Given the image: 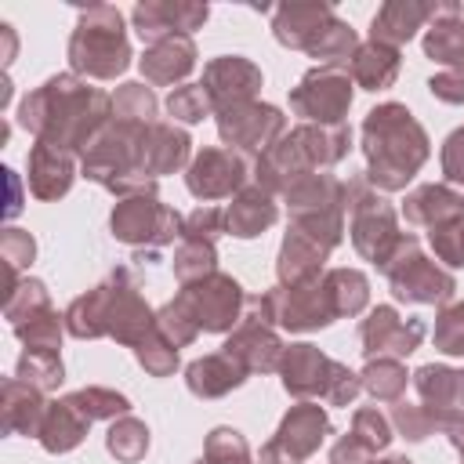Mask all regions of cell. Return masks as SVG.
Segmentation results:
<instances>
[{"label": "cell", "mask_w": 464, "mask_h": 464, "mask_svg": "<svg viewBox=\"0 0 464 464\" xmlns=\"http://www.w3.org/2000/svg\"><path fill=\"white\" fill-rule=\"evenodd\" d=\"M112 98L87 87L76 72H58L18 105V123L36 138L65 152H87V145L105 130Z\"/></svg>", "instance_id": "6da1fadb"}, {"label": "cell", "mask_w": 464, "mask_h": 464, "mask_svg": "<svg viewBox=\"0 0 464 464\" xmlns=\"http://www.w3.org/2000/svg\"><path fill=\"white\" fill-rule=\"evenodd\" d=\"M203 91L214 102V112L254 102V94L261 91V69L250 58L239 54H221L214 62H207L203 69Z\"/></svg>", "instance_id": "44dd1931"}, {"label": "cell", "mask_w": 464, "mask_h": 464, "mask_svg": "<svg viewBox=\"0 0 464 464\" xmlns=\"http://www.w3.org/2000/svg\"><path fill=\"white\" fill-rule=\"evenodd\" d=\"M435 348L446 355H464V301L450 304L435 319Z\"/></svg>", "instance_id": "681fc988"}, {"label": "cell", "mask_w": 464, "mask_h": 464, "mask_svg": "<svg viewBox=\"0 0 464 464\" xmlns=\"http://www.w3.org/2000/svg\"><path fill=\"white\" fill-rule=\"evenodd\" d=\"M446 435H450V442H453V450H457V453L464 457V420H460V424H453V428H450Z\"/></svg>", "instance_id": "680465c9"}, {"label": "cell", "mask_w": 464, "mask_h": 464, "mask_svg": "<svg viewBox=\"0 0 464 464\" xmlns=\"http://www.w3.org/2000/svg\"><path fill=\"white\" fill-rule=\"evenodd\" d=\"M246 381V370L239 359H232L228 352H214V355H203V359H192L185 366V384L192 395L199 399H221L228 395L232 388H239Z\"/></svg>", "instance_id": "4316f807"}, {"label": "cell", "mask_w": 464, "mask_h": 464, "mask_svg": "<svg viewBox=\"0 0 464 464\" xmlns=\"http://www.w3.org/2000/svg\"><path fill=\"white\" fill-rule=\"evenodd\" d=\"M442 174H446V185H453L464 196V127H457L442 141Z\"/></svg>", "instance_id": "db71d44e"}, {"label": "cell", "mask_w": 464, "mask_h": 464, "mask_svg": "<svg viewBox=\"0 0 464 464\" xmlns=\"http://www.w3.org/2000/svg\"><path fill=\"white\" fill-rule=\"evenodd\" d=\"M276 203H272V192H265V188H243L232 203H228V210H225V228L232 232V236H239V239H254V236H261L272 221H276Z\"/></svg>", "instance_id": "1f68e13d"}, {"label": "cell", "mask_w": 464, "mask_h": 464, "mask_svg": "<svg viewBox=\"0 0 464 464\" xmlns=\"http://www.w3.org/2000/svg\"><path fill=\"white\" fill-rule=\"evenodd\" d=\"M428 87H431V94L439 98V102H450V105H464V76L460 72H439V76H431L428 80Z\"/></svg>", "instance_id": "11a10c76"}, {"label": "cell", "mask_w": 464, "mask_h": 464, "mask_svg": "<svg viewBox=\"0 0 464 464\" xmlns=\"http://www.w3.org/2000/svg\"><path fill=\"white\" fill-rule=\"evenodd\" d=\"M424 54L464 76V4H435L424 33Z\"/></svg>", "instance_id": "7402d4cb"}, {"label": "cell", "mask_w": 464, "mask_h": 464, "mask_svg": "<svg viewBox=\"0 0 464 464\" xmlns=\"http://www.w3.org/2000/svg\"><path fill=\"white\" fill-rule=\"evenodd\" d=\"M0 254H4L7 286H11V283H18V272H22L25 265H33L36 243H33V236L22 232V228H4V236H0Z\"/></svg>", "instance_id": "7dc6e473"}, {"label": "cell", "mask_w": 464, "mask_h": 464, "mask_svg": "<svg viewBox=\"0 0 464 464\" xmlns=\"http://www.w3.org/2000/svg\"><path fill=\"white\" fill-rule=\"evenodd\" d=\"M105 450H109L116 460L134 464V460H141V457H145V450H149V428H145L138 417L123 413V417H116V420L109 424Z\"/></svg>", "instance_id": "8d00e7d4"}, {"label": "cell", "mask_w": 464, "mask_h": 464, "mask_svg": "<svg viewBox=\"0 0 464 464\" xmlns=\"http://www.w3.org/2000/svg\"><path fill=\"white\" fill-rule=\"evenodd\" d=\"M91 424L94 420H116V417H123L127 410H130V402H127V395H120V392H112V388H80V392H72V395H65Z\"/></svg>", "instance_id": "f35d334b"}, {"label": "cell", "mask_w": 464, "mask_h": 464, "mask_svg": "<svg viewBox=\"0 0 464 464\" xmlns=\"http://www.w3.org/2000/svg\"><path fill=\"white\" fill-rule=\"evenodd\" d=\"M359 341H362V355L370 359H406L410 352L420 348L424 341V323L413 315H399L392 304L373 308L362 326H359Z\"/></svg>", "instance_id": "e0dca14e"}, {"label": "cell", "mask_w": 464, "mask_h": 464, "mask_svg": "<svg viewBox=\"0 0 464 464\" xmlns=\"http://www.w3.org/2000/svg\"><path fill=\"white\" fill-rule=\"evenodd\" d=\"M326 290H330V301L337 308V315H359L370 301V283L359 268H330L323 276Z\"/></svg>", "instance_id": "836d02e7"}, {"label": "cell", "mask_w": 464, "mask_h": 464, "mask_svg": "<svg viewBox=\"0 0 464 464\" xmlns=\"http://www.w3.org/2000/svg\"><path fill=\"white\" fill-rule=\"evenodd\" d=\"M352 76L337 65H315L301 76V83L290 91V109L304 116V123H344L352 109Z\"/></svg>", "instance_id": "7c38bea8"}, {"label": "cell", "mask_w": 464, "mask_h": 464, "mask_svg": "<svg viewBox=\"0 0 464 464\" xmlns=\"http://www.w3.org/2000/svg\"><path fill=\"white\" fill-rule=\"evenodd\" d=\"M196 464H250V446L236 428H214Z\"/></svg>", "instance_id": "b9f144b4"}, {"label": "cell", "mask_w": 464, "mask_h": 464, "mask_svg": "<svg viewBox=\"0 0 464 464\" xmlns=\"http://www.w3.org/2000/svg\"><path fill=\"white\" fill-rule=\"evenodd\" d=\"M188 152H192V141L185 130L170 127V123H152L149 134H145V152H141V170L145 178H160V174H170V170H181L188 163Z\"/></svg>", "instance_id": "f546056e"}, {"label": "cell", "mask_w": 464, "mask_h": 464, "mask_svg": "<svg viewBox=\"0 0 464 464\" xmlns=\"http://www.w3.org/2000/svg\"><path fill=\"white\" fill-rule=\"evenodd\" d=\"M290 207V228L312 236L326 250L341 243L344 232V210H348V188L334 174H308L286 192Z\"/></svg>", "instance_id": "ba28073f"}, {"label": "cell", "mask_w": 464, "mask_h": 464, "mask_svg": "<svg viewBox=\"0 0 464 464\" xmlns=\"http://www.w3.org/2000/svg\"><path fill=\"white\" fill-rule=\"evenodd\" d=\"M47 406L44 402V392L18 381V377H7L4 381V392H0V417H4V431L11 435H40V424L47 417Z\"/></svg>", "instance_id": "484cf974"}, {"label": "cell", "mask_w": 464, "mask_h": 464, "mask_svg": "<svg viewBox=\"0 0 464 464\" xmlns=\"http://www.w3.org/2000/svg\"><path fill=\"white\" fill-rule=\"evenodd\" d=\"M225 228V210L218 207H196L192 214H185V225H181V239H196V243H214Z\"/></svg>", "instance_id": "f907efd6"}, {"label": "cell", "mask_w": 464, "mask_h": 464, "mask_svg": "<svg viewBox=\"0 0 464 464\" xmlns=\"http://www.w3.org/2000/svg\"><path fill=\"white\" fill-rule=\"evenodd\" d=\"M279 377H283L286 395H294L301 402L319 399V402H330V406H348L362 388L359 373L334 362L315 344H290L283 352Z\"/></svg>", "instance_id": "52a82bcc"}, {"label": "cell", "mask_w": 464, "mask_h": 464, "mask_svg": "<svg viewBox=\"0 0 464 464\" xmlns=\"http://www.w3.org/2000/svg\"><path fill=\"white\" fill-rule=\"evenodd\" d=\"M348 145H352L348 123H334V127L301 123L254 160V181L265 192H290L315 167H334L337 160H344Z\"/></svg>", "instance_id": "277c9868"}, {"label": "cell", "mask_w": 464, "mask_h": 464, "mask_svg": "<svg viewBox=\"0 0 464 464\" xmlns=\"http://www.w3.org/2000/svg\"><path fill=\"white\" fill-rule=\"evenodd\" d=\"M47 308H51V297H47V286L40 279H18V283H11L7 297H4V315H7L11 330L29 323L33 315H40Z\"/></svg>", "instance_id": "d590c367"}, {"label": "cell", "mask_w": 464, "mask_h": 464, "mask_svg": "<svg viewBox=\"0 0 464 464\" xmlns=\"http://www.w3.org/2000/svg\"><path fill=\"white\" fill-rule=\"evenodd\" d=\"M156 94L145 87V83H123L116 94H112V116L123 120V123H145L152 127L156 123Z\"/></svg>", "instance_id": "ab89813d"}, {"label": "cell", "mask_w": 464, "mask_h": 464, "mask_svg": "<svg viewBox=\"0 0 464 464\" xmlns=\"http://www.w3.org/2000/svg\"><path fill=\"white\" fill-rule=\"evenodd\" d=\"M381 272L388 276L395 301H410V304H442L457 290V279L446 268H439L435 261H428L413 236H406L399 243V250L392 254V261Z\"/></svg>", "instance_id": "30bf717a"}, {"label": "cell", "mask_w": 464, "mask_h": 464, "mask_svg": "<svg viewBox=\"0 0 464 464\" xmlns=\"http://www.w3.org/2000/svg\"><path fill=\"white\" fill-rule=\"evenodd\" d=\"M388 420H392V428H399L410 442H420V439H428V435L435 431V424H431V417L424 413V406H410V402H395Z\"/></svg>", "instance_id": "f5cc1de1"}, {"label": "cell", "mask_w": 464, "mask_h": 464, "mask_svg": "<svg viewBox=\"0 0 464 464\" xmlns=\"http://www.w3.org/2000/svg\"><path fill=\"white\" fill-rule=\"evenodd\" d=\"M348 76L362 91H384V87H392L395 76H399V47H388V44H377V40L359 44L355 54H352V62H348Z\"/></svg>", "instance_id": "4dcf8cb0"}, {"label": "cell", "mask_w": 464, "mask_h": 464, "mask_svg": "<svg viewBox=\"0 0 464 464\" xmlns=\"http://www.w3.org/2000/svg\"><path fill=\"white\" fill-rule=\"evenodd\" d=\"M141 76L149 83H178L196 69V44L192 36H167L141 54Z\"/></svg>", "instance_id": "f1b7e54d"}, {"label": "cell", "mask_w": 464, "mask_h": 464, "mask_svg": "<svg viewBox=\"0 0 464 464\" xmlns=\"http://www.w3.org/2000/svg\"><path fill=\"white\" fill-rule=\"evenodd\" d=\"M210 272H218V250H214V243L181 239V246L174 250V276H178V283L188 286V283H196V279H203Z\"/></svg>", "instance_id": "60d3db41"}, {"label": "cell", "mask_w": 464, "mask_h": 464, "mask_svg": "<svg viewBox=\"0 0 464 464\" xmlns=\"http://www.w3.org/2000/svg\"><path fill=\"white\" fill-rule=\"evenodd\" d=\"M167 112L181 123H199L203 116H214V102L203 91V83H181L167 98Z\"/></svg>", "instance_id": "ee69618b"}, {"label": "cell", "mask_w": 464, "mask_h": 464, "mask_svg": "<svg viewBox=\"0 0 464 464\" xmlns=\"http://www.w3.org/2000/svg\"><path fill=\"white\" fill-rule=\"evenodd\" d=\"M428 134L399 102H384L362 120L366 181L381 192H399L428 160Z\"/></svg>", "instance_id": "7a4b0ae2"}, {"label": "cell", "mask_w": 464, "mask_h": 464, "mask_svg": "<svg viewBox=\"0 0 464 464\" xmlns=\"http://www.w3.org/2000/svg\"><path fill=\"white\" fill-rule=\"evenodd\" d=\"M178 301L188 308V315L196 319V326L207 330V334L236 330V323L243 319V308H246L243 286L232 276H225V272H210V276L181 286Z\"/></svg>", "instance_id": "4fadbf2b"}, {"label": "cell", "mask_w": 464, "mask_h": 464, "mask_svg": "<svg viewBox=\"0 0 464 464\" xmlns=\"http://www.w3.org/2000/svg\"><path fill=\"white\" fill-rule=\"evenodd\" d=\"M72 178H76V163H72V152L65 149H54L47 141H36L29 149V188L36 199H58L72 188Z\"/></svg>", "instance_id": "d4e9b609"}, {"label": "cell", "mask_w": 464, "mask_h": 464, "mask_svg": "<svg viewBox=\"0 0 464 464\" xmlns=\"http://www.w3.org/2000/svg\"><path fill=\"white\" fill-rule=\"evenodd\" d=\"M156 330L174 344V348H185V344H192L196 337H199V326H196V319L188 315V308L174 297V301H167L160 312H156Z\"/></svg>", "instance_id": "f6af8a7d"}, {"label": "cell", "mask_w": 464, "mask_h": 464, "mask_svg": "<svg viewBox=\"0 0 464 464\" xmlns=\"http://www.w3.org/2000/svg\"><path fill=\"white\" fill-rule=\"evenodd\" d=\"M413 388H417L420 406H424V413L431 417L435 428L450 431L453 424L464 420V370L420 366L413 373Z\"/></svg>", "instance_id": "ffe728a7"}, {"label": "cell", "mask_w": 464, "mask_h": 464, "mask_svg": "<svg viewBox=\"0 0 464 464\" xmlns=\"http://www.w3.org/2000/svg\"><path fill=\"white\" fill-rule=\"evenodd\" d=\"M330 257V250L323 243H315L312 236L290 228L283 246H279V261H276V276L279 286H304L323 279V261Z\"/></svg>", "instance_id": "603a6c76"}, {"label": "cell", "mask_w": 464, "mask_h": 464, "mask_svg": "<svg viewBox=\"0 0 464 464\" xmlns=\"http://www.w3.org/2000/svg\"><path fill=\"white\" fill-rule=\"evenodd\" d=\"M366 464H413V460H406V457H388V460H366Z\"/></svg>", "instance_id": "91938a15"}, {"label": "cell", "mask_w": 464, "mask_h": 464, "mask_svg": "<svg viewBox=\"0 0 464 464\" xmlns=\"http://www.w3.org/2000/svg\"><path fill=\"white\" fill-rule=\"evenodd\" d=\"M11 174V203H7V218H14L18 210H22V203H18V178H14V170H7Z\"/></svg>", "instance_id": "6f0895ef"}, {"label": "cell", "mask_w": 464, "mask_h": 464, "mask_svg": "<svg viewBox=\"0 0 464 464\" xmlns=\"http://www.w3.org/2000/svg\"><path fill=\"white\" fill-rule=\"evenodd\" d=\"M221 352H228L232 359H239L246 373H272V370H279L286 344L279 341L276 326L265 323V319L246 304V308H243V319L236 323V330H232V337L221 344Z\"/></svg>", "instance_id": "ac0fdd59"}, {"label": "cell", "mask_w": 464, "mask_h": 464, "mask_svg": "<svg viewBox=\"0 0 464 464\" xmlns=\"http://www.w3.org/2000/svg\"><path fill=\"white\" fill-rule=\"evenodd\" d=\"M69 65L76 76L91 80H116L130 65L123 14L112 4H94L80 11V22L69 36Z\"/></svg>", "instance_id": "8992f818"}, {"label": "cell", "mask_w": 464, "mask_h": 464, "mask_svg": "<svg viewBox=\"0 0 464 464\" xmlns=\"http://www.w3.org/2000/svg\"><path fill=\"white\" fill-rule=\"evenodd\" d=\"M373 453L348 431L341 442H334V450H330V464H366Z\"/></svg>", "instance_id": "9f6ffc18"}, {"label": "cell", "mask_w": 464, "mask_h": 464, "mask_svg": "<svg viewBox=\"0 0 464 464\" xmlns=\"http://www.w3.org/2000/svg\"><path fill=\"white\" fill-rule=\"evenodd\" d=\"M272 33L283 47H294V51H304L312 54L319 65H348L355 47H359V36L348 22H341L334 14L330 4L323 0H308V4H283L276 7L272 14Z\"/></svg>", "instance_id": "5b68a950"}, {"label": "cell", "mask_w": 464, "mask_h": 464, "mask_svg": "<svg viewBox=\"0 0 464 464\" xmlns=\"http://www.w3.org/2000/svg\"><path fill=\"white\" fill-rule=\"evenodd\" d=\"M207 4H185V0H145L130 11V22L138 36L152 47L167 36H192L207 22Z\"/></svg>", "instance_id": "d6986e66"}, {"label": "cell", "mask_w": 464, "mask_h": 464, "mask_svg": "<svg viewBox=\"0 0 464 464\" xmlns=\"http://www.w3.org/2000/svg\"><path fill=\"white\" fill-rule=\"evenodd\" d=\"M214 116H218L221 141L236 152H268L286 130V116L265 102H243V105L221 109Z\"/></svg>", "instance_id": "9a60e30c"}, {"label": "cell", "mask_w": 464, "mask_h": 464, "mask_svg": "<svg viewBox=\"0 0 464 464\" xmlns=\"http://www.w3.org/2000/svg\"><path fill=\"white\" fill-rule=\"evenodd\" d=\"M359 381H362V388H366L377 402H395V399L406 392L410 373L402 370L399 359H370L366 370L359 373Z\"/></svg>", "instance_id": "74e56055"}, {"label": "cell", "mask_w": 464, "mask_h": 464, "mask_svg": "<svg viewBox=\"0 0 464 464\" xmlns=\"http://www.w3.org/2000/svg\"><path fill=\"white\" fill-rule=\"evenodd\" d=\"M431 14H435V4H428V0H388L377 7L373 22H370V40L399 47L417 29H424L431 22Z\"/></svg>", "instance_id": "cb8c5ba5"}, {"label": "cell", "mask_w": 464, "mask_h": 464, "mask_svg": "<svg viewBox=\"0 0 464 464\" xmlns=\"http://www.w3.org/2000/svg\"><path fill=\"white\" fill-rule=\"evenodd\" d=\"M330 435V417L319 402H297L276 428V435L261 446L257 464H301L308 460L319 442Z\"/></svg>", "instance_id": "5bb4252c"}, {"label": "cell", "mask_w": 464, "mask_h": 464, "mask_svg": "<svg viewBox=\"0 0 464 464\" xmlns=\"http://www.w3.org/2000/svg\"><path fill=\"white\" fill-rule=\"evenodd\" d=\"M344 188H348V210H352V221H348L352 246L366 261H373L377 268H384L392 261V254L399 250V243L406 239L399 232L395 207L384 196H377V188H370L362 178H352Z\"/></svg>", "instance_id": "9c48e42d"}, {"label": "cell", "mask_w": 464, "mask_h": 464, "mask_svg": "<svg viewBox=\"0 0 464 464\" xmlns=\"http://www.w3.org/2000/svg\"><path fill=\"white\" fill-rule=\"evenodd\" d=\"M181 225L185 218L170 207H163L156 199V192H138V196H123L116 207H112V218H109V228L120 243H130V246H163L170 243L174 236H181Z\"/></svg>", "instance_id": "8fae6325"}, {"label": "cell", "mask_w": 464, "mask_h": 464, "mask_svg": "<svg viewBox=\"0 0 464 464\" xmlns=\"http://www.w3.org/2000/svg\"><path fill=\"white\" fill-rule=\"evenodd\" d=\"M428 243H431V250H435L439 261H446V265H453V268L464 265V218L431 228V232H428Z\"/></svg>", "instance_id": "816d5d0a"}, {"label": "cell", "mask_w": 464, "mask_h": 464, "mask_svg": "<svg viewBox=\"0 0 464 464\" xmlns=\"http://www.w3.org/2000/svg\"><path fill=\"white\" fill-rule=\"evenodd\" d=\"M87 428H91V420L69 399H62V402H51L47 406V417H44L36 439H40V446L47 453H69V450H76L83 442Z\"/></svg>", "instance_id": "d6a6232c"}, {"label": "cell", "mask_w": 464, "mask_h": 464, "mask_svg": "<svg viewBox=\"0 0 464 464\" xmlns=\"http://www.w3.org/2000/svg\"><path fill=\"white\" fill-rule=\"evenodd\" d=\"M352 435H355L370 453H377V450H384V446L392 442V420H388L384 413H377L373 406H362V410H355V417H352Z\"/></svg>", "instance_id": "c3c4849f"}, {"label": "cell", "mask_w": 464, "mask_h": 464, "mask_svg": "<svg viewBox=\"0 0 464 464\" xmlns=\"http://www.w3.org/2000/svg\"><path fill=\"white\" fill-rule=\"evenodd\" d=\"M254 174V163L246 160V152L236 149H203L196 152V160L185 170V185L196 199L210 203V199H225V196H239L246 178Z\"/></svg>", "instance_id": "2e32d148"}, {"label": "cell", "mask_w": 464, "mask_h": 464, "mask_svg": "<svg viewBox=\"0 0 464 464\" xmlns=\"http://www.w3.org/2000/svg\"><path fill=\"white\" fill-rule=\"evenodd\" d=\"M134 355H138V362L145 366V373H152V377H170V373L178 370V348H174L160 330H152V334L134 348Z\"/></svg>", "instance_id": "bcb514c9"}, {"label": "cell", "mask_w": 464, "mask_h": 464, "mask_svg": "<svg viewBox=\"0 0 464 464\" xmlns=\"http://www.w3.org/2000/svg\"><path fill=\"white\" fill-rule=\"evenodd\" d=\"M65 330L80 341L116 337L127 348H138L156 330V312L138 294V283L127 268H116L105 283L80 294L65 308Z\"/></svg>", "instance_id": "3957f363"}, {"label": "cell", "mask_w": 464, "mask_h": 464, "mask_svg": "<svg viewBox=\"0 0 464 464\" xmlns=\"http://www.w3.org/2000/svg\"><path fill=\"white\" fill-rule=\"evenodd\" d=\"M62 326H65V315H58L54 308L33 315L29 323L14 326V337L25 344V348H47V352H58L62 344Z\"/></svg>", "instance_id": "7bdbcfd3"}, {"label": "cell", "mask_w": 464, "mask_h": 464, "mask_svg": "<svg viewBox=\"0 0 464 464\" xmlns=\"http://www.w3.org/2000/svg\"><path fill=\"white\" fill-rule=\"evenodd\" d=\"M402 214H406L410 225L439 228V225H450V221L464 218V196L453 185H417L406 196Z\"/></svg>", "instance_id": "83f0119b"}, {"label": "cell", "mask_w": 464, "mask_h": 464, "mask_svg": "<svg viewBox=\"0 0 464 464\" xmlns=\"http://www.w3.org/2000/svg\"><path fill=\"white\" fill-rule=\"evenodd\" d=\"M14 377L40 388V392H51L65 381V370H62V355L58 352H47V348H25L18 355V366H14Z\"/></svg>", "instance_id": "e575fe53"}]
</instances>
